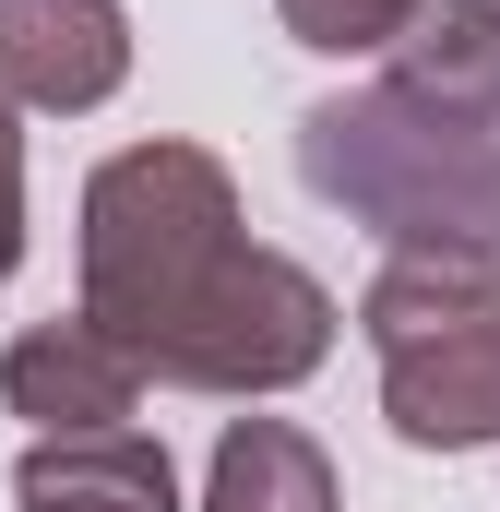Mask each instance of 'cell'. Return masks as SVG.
<instances>
[{
	"label": "cell",
	"instance_id": "4",
	"mask_svg": "<svg viewBox=\"0 0 500 512\" xmlns=\"http://www.w3.org/2000/svg\"><path fill=\"white\" fill-rule=\"evenodd\" d=\"M0 405L24 417V441H96L143 417V358H131L108 322H36L0 346Z\"/></svg>",
	"mask_w": 500,
	"mask_h": 512
},
{
	"label": "cell",
	"instance_id": "5",
	"mask_svg": "<svg viewBox=\"0 0 500 512\" xmlns=\"http://www.w3.org/2000/svg\"><path fill=\"white\" fill-rule=\"evenodd\" d=\"M131 84V12L120 0H0V96L84 120Z\"/></svg>",
	"mask_w": 500,
	"mask_h": 512
},
{
	"label": "cell",
	"instance_id": "9",
	"mask_svg": "<svg viewBox=\"0 0 500 512\" xmlns=\"http://www.w3.org/2000/svg\"><path fill=\"white\" fill-rule=\"evenodd\" d=\"M274 24L322 60H393V36L417 24V0H274Z\"/></svg>",
	"mask_w": 500,
	"mask_h": 512
},
{
	"label": "cell",
	"instance_id": "3",
	"mask_svg": "<svg viewBox=\"0 0 500 512\" xmlns=\"http://www.w3.org/2000/svg\"><path fill=\"white\" fill-rule=\"evenodd\" d=\"M358 334L405 453H500V251H381Z\"/></svg>",
	"mask_w": 500,
	"mask_h": 512
},
{
	"label": "cell",
	"instance_id": "2",
	"mask_svg": "<svg viewBox=\"0 0 500 512\" xmlns=\"http://www.w3.org/2000/svg\"><path fill=\"white\" fill-rule=\"evenodd\" d=\"M298 179L358 215L381 251H500V131L405 84L298 108Z\"/></svg>",
	"mask_w": 500,
	"mask_h": 512
},
{
	"label": "cell",
	"instance_id": "10",
	"mask_svg": "<svg viewBox=\"0 0 500 512\" xmlns=\"http://www.w3.org/2000/svg\"><path fill=\"white\" fill-rule=\"evenodd\" d=\"M24 262V131H12V96H0V286Z\"/></svg>",
	"mask_w": 500,
	"mask_h": 512
},
{
	"label": "cell",
	"instance_id": "1",
	"mask_svg": "<svg viewBox=\"0 0 500 512\" xmlns=\"http://www.w3.org/2000/svg\"><path fill=\"white\" fill-rule=\"evenodd\" d=\"M84 322H108L167 393H286L334 358V286L239 227L215 143H120L84 179Z\"/></svg>",
	"mask_w": 500,
	"mask_h": 512
},
{
	"label": "cell",
	"instance_id": "8",
	"mask_svg": "<svg viewBox=\"0 0 500 512\" xmlns=\"http://www.w3.org/2000/svg\"><path fill=\"white\" fill-rule=\"evenodd\" d=\"M381 84H405L453 120H500V0H417Z\"/></svg>",
	"mask_w": 500,
	"mask_h": 512
},
{
	"label": "cell",
	"instance_id": "7",
	"mask_svg": "<svg viewBox=\"0 0 500 512\" xmlns=\"http://www.w3.org/2000/svg\"><path fill=\"white\" fill-rule=\"evenodd\" d=\"M203 512H346L334 501V453L298 417H227L215 465H203Z\"/></svg>",
	"mask_w": 500,
	"mask_h": 512
},
{
	"label": "cell",
	"instance_id": "6",
	"mask_svg": "<svg viewBox=\"0 0 500 512\" xmlns=\"http://www.w3.org/2000/svg\"><path fill=\"white\" fill-rule=\"evenodd\" d=\"M12 512H179V465L155 429H96V441H24Z\"/></svg>",
	"mask_w": 500,
	"mask_h": 512
}]
</instances>
